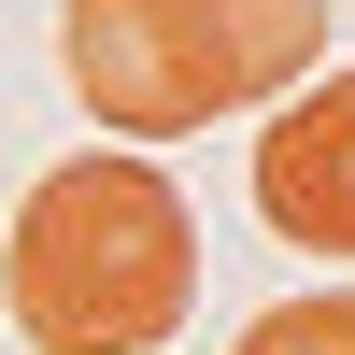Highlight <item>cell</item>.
Segmentation results:
<instances>
[{"mask_svg":"<svg viewBox=\"0 0 355 355\" xmlns=\"http://www.w3.org/2000/svg\"><path fill=\"white\" fill-rule=\"evenodd\" d=\"M199 299V227L185 185L142 171V142L57 157L0 227V313L28 327V355H157Z\"/></svg>","mask_w":355,"mask_h":355,"instance_id":"6da1fadb","label":"cell"},{"mask_svg":"<svg viewBox=\"0 0 355 355\" xmlns=\"http://www.w3.org/2000/svg\"><path fill=\"white\" fill-rule=\"evenodd\" d=\"M327 0H57V71L114 142H185L313 85Z\"/></svg>","mask_w":355,"mask_h":355,"instance_id":"7a4b0ae2","label":"cell"},{"mask_svg":"<svg viewBox=\"0 0 355 355\" xmlns=\"http://www.w3.org/2000/svg\"><path fill=\"white\" fill-rule=\"evenodd\" d=\"M256 227L299 256H355V71H313L256 128Z\"/></svg>","mask_w":355,"mask_h":355,"instance_id":"3957f363","label":"cell"},{"mask_svg":"<svg viewBox=\"0 0 355 355\" xmlns=\"http://www.w3.org/2000/svg\"><path fill=\"white\" fill-rule=\"evenodd\" d=\"M227 355H355V284H313V299H270Z\"/></svg>","mask_w":355,"mask_h":355,"instance_id":"277c9868","label":"cell"}]
</instances>
